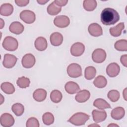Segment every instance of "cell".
Wrapping results in <instances>:
<instances>
[{
  "label": "cell",
  "instance_id": "cell-1",
  "mask_svg": "<svg viewBox=\"0 0 127 127\" xmlns=\"http://www.w3.org/2000/svg\"><path fill=\"white\" fill-rule=\"evenodd\" d=\"M119 19V13L115 9L110 7L104 8L101 13V21L105 25H113Z\"/></svg>",
  "mask_w": 127,
  "mask_h": 127
},
{
  "label": "cell",
  "instance_id": "cell-2",
  "mask_svg": "<svg viewBox=\"0 0 127 127\" xmlns=\"http://www.w3.org/2000/svg\"><path fill=\"white\" fill-rule=\"evenodd\" d=\"M89 118V116L84 113L78 112L73 114L68 120V122L75 126H82L85 124Z\"/></svg>",
  "mask_w": 127,
  "mask_h": 127
},
{
  "label": "cell",
  "instance_id": "cell-3",
  "mask_svg": "<svg viewBox=\"0 0 127 127\" xmlns=\"http://www.w3.org/2000/svg\"><path fill=\"white\" fill-rule=\"evenodd\" d=\"M2 46L7 51H14L18 48V42L15 38L11 36H7L3 41Z\"/></svg>",
  "mask_w": 127,
  "mask_h": 127
},
{
  "label": "cell",
  "instance_id": "cell-4",
  "mask_svg": "<svg viewBox=\"0 0 127 127\" xmlns=\"http://www.w3.org/2000/svg\"><path fill=\"white\" fill-rule=\"evenodd\" d=\"M67 73L72 78H77L82 75V68L81 66L76 63L70 64L67 67Z\"/></svg>",
  "mask_w": 127,
  "mask_h": 127
},
{
  "label": "cell",
  "instance_id": "cell-5",
  "mask_svg": "<svg viewBox=\"0 0 127 127\" xmlns=\"http://www.w3.org/2000/svg\"><path fill=\"white\" fill-rule=\"evenodd\" d=\"M20 19L25 23H33L36 19L35 13L30 10H24L20 13Z\"/></svg>",
  "mask_w": 127,
  "mask_h": 127
},
{
  "label": "cell",
  "instance_id": "cell-6",
  "mask_svg": "<svg viewBox=\"0 0 127 127\" xmlns=\"http://www.w3.org/2000/svg\"><path fill=\"white\" fill-rule=\"evenodd\" d=\"M107 57L105 51L102 49H96L92 54V59L94 62L100 64L105 61Z\"/></svg>",
  "mask_w": 127,
  "mask_h": 127
},
{
  "label": "cell",
  "instance_id": "cell-7",
  "mask_svg": "<svg viewBox=\"0 0 127 127\" xmlns=\"http://www.w3.org/2000/svg\"><path fill=\"white\" fill-rule=\"evenodd\" d=\"M36 62V60L34 56L32 54L28 53L25 55L21 61L22 66L26 68H30L32 67Z\"/></svg>",
  "mask_w": 127,
  "mask_h": 127
},
{
  "label": "cell",
  "instance_id": "cell-8",
  "mask_svg": "<svg viewBox=\"0 0 127 127\" xmlns=\"http://www.w3.org/2000/svg\"><path fill=\"white\" fill-rule=\"evenodd\" d=\"M0 125L4 127H10L15 122L13 117L9 113H5L2 114L0 118Z\"/></svg>",
  "mask_w": 127,
  "mask_h": 127
},
{
  "label": "cell",
  "instance_id": "cell-9",
  "mask_svg": "<svg viewBox=\"0 0 127 127\" xmlns=\"http://www.w3.org/2000/svg\"><path fill=\"white\" fill-rule=\"evenodd\" d=\"M54 23L56 26L59 28H65L69 25L70 20L66 15H59L54 18Z\"/></svg>",
  "mask_w": 127,
  "mask_h": 127
},
{
  "label": "cell",
  "instance_id": "cell-10",
  "mask_svg": "<svg viewBox=\"0 0 127 127\" xmlns=\"http://www.w3.org/2000/svg\"><path fill=\"white\" fill-rule=\"evenodd\" d=\"M85 50V46L80 42L74 43L70 48V54L74 57H79L81 56Z\"/></svg>",
  "mask_w": 127,
  "mask_h": 127
},
{
  "label": "cell",
  "instance_id": "cell-11",
  "mask_svg": "<svg viewBox=\"0 0 127 127\" xmlns=\"http://www.w3.org/2000/svg\"><path fill=\"white\" fill-rule=\"evenodd\" d=\"M17 61V58L15 56L10 54H6L4 56L2 64L4 67L11 68L15 65Z\"/></svg>",
  "mask_w": 127,
  "mask_h": 127
},
{
  "label": "cell",
  "instance_id": "cell-12",
  "mask_svg": "<svg viewBox=\"0 0 127 127\" xmlns=\"http://www.w3.org/2000/svg\"><path fill=\"white\" fill-rule=\"evenodd\" d=\"M106 73L110 77H115L117 76L120 73V67L116 63H112L110 64L106 68Z\"/></svg>",
  "mask_w": 127,
  "mask_h": 127
},
{
  "label": "cell",
  "instance_id": "cell-13",
  "mask_svg": "<svg viewBox=\"0 0 127 127\" xmlns=\"http://www.w3.org/2000/svg\"><path fill=\"white\" fill-rule=\"evenodd\" d=\"M89 34L93 37H99L103 34V30L101 26L96 23L90 24L88 28Z\"/></svg>",
  "mask_w": 127,
  "mask_h": 127
},
{
  "label": "cell",
  "instance_id": "cell-14",
  "mask_svg": "<svg viewBox=\"0 0 127 127\" xmlns=\"http://www.w3.org/2000/svg\"><path fill=\"white\" fill-rule=\"evenodd\" d=\"M93 119L96 123H99L103 122L107 118V113L105 111H100L98 110H93L92 112Z\"/></svg>",
  "mask_w": 127,
  "mask_h": 127
},
{
  "label": "cell",
  "instance_id": "cell-15",
  "mask_svg": "<svg viewBox=\"0 0 127 127\" xmlns=\"http://www.w3.org/2000/svg\"><path fill=\"white\" fill-rule=\"evenodd\" d=\"M90 97V92L84 89L79 90L75 97V100L78 103H84L86 102Z\"/></svg>",
  "mask_w": 127,
  "mask_h": 127
},
{
  "label": "cell",
  "instance_id": "cell-16",
  "mask_svg": "<svg viewBox=\"0 0 127 127\" xmlns=\"http://www.w3.org/2000/svg\"><path fill=\"white\" fill-rule=\"evenodd\" d=\"M9 30L11 33L16 35H19L23 32L24 27L20 22L18 21H14L10 24Z\"/></svg>",
  "mask_w": 127,
  "mask_h": 127
},
{
  "label": "cell",
  "instance_id": "cell-17",
  "mask_svg": "<svg viewBox=\"0 0 127 127\" xmlns=\"http://www.w3.org/2000/svg\"><path fill=\"white\" fill-rule=\"evenodd\" d=\"M64 88L66 92L70 94L76 93L80 90L78 84L73 81L67 82L65 84Z\"/></svg>",
  "mask_w": 127,
  "mask_h": 127
},
{
  "label": "cell",
  "instance_id": "cell-18",
  "mask_svg": "<svg viewBox=\"0 0 127 127\" xmlns=\"http://www.w3.org/2000/svg\"><path fill=\"white\" fill-rule=\"evenodd\" d=\"M50 40L53 46H59L61 45L63 42V36L62 34L59 32H54L51 35Z\"/></svg>",
  "mask_w": 127,
  "mask_h": 127
},
{
  "label": "cell",
  "instance_id": "cell-19",
  "mask_svg": "<svg viewBox=\"0 0 127 127\" xmlns=\"http://www.w3.org/2000/svg\"><path fill=\"white\" fill-rule=\"evenodd\" d=\"M34 46L35 48L39 51H45L48 46L47 40L43 37H39L35 40Z\"/></svg>",
  "mask_w": 127,
  "mask_h": 127
},
{
  "label": "cell",
  "instance_id": "cell-20",
  "mask_svg": "<svg viewBox=\"0 0 127 127\" xmlns=\"http://www.w3.org/2000/svg\"><path fill=\"white\" fill-rule=\"evenodd\" d=\"M125 115V109L122 107H117L112 110L111 113V117L116 120H120L124 118Z\"/></svg>",
  "mask_w": 127,
  "mask_h": 127
},
{
  "label": "cell",
  "instance_id": "cell-21",
  "mask_svg": "<svg viewBox=\"0 0 127 127\" xmlns=\"http://www.w3.org/2000/svg\"><path fill=\"white\" fill-rule=\"evenodd\" d=\"M47 94V91L45 89L39 88L33 92V97L37 102H42L46 98Z\"/></svg>",
  "mask_w": 127,
  "mask_h": 127
},
{
  "label": "cell",
  "instance_id": "cell-22",
  "mask_svg": "<svg viewBox=\"0 0 127 127\" xmlns=\"http://www.w3.org/2000/svg\"><path fill=\"white\" fill-rule=\"evenodd\" d=\"M13 11V6L10 3H3L0 7V14L4 16L10 15Z\"/></svg>",
  "mask_w": 127,
  "mask_h": 127
},
{
  "label": "cell",
  "instance_id": "cell-23",
  "mask_svg": "<svg viewBox=\"0 0 127 127\" xmlns=\"http://www.w3.org/2000/svg\"><path fill=\"white\" fill-rule=\"evenodd\" d=\"M125 28V24L123 22L118 24L116 26L111 27L109 29L110 34L113 37H119L122 34V30Z\"/></svg>",
  "mask_w": 127,
  "mask_h": 127
},
{
  "label": "cell",
  "instance_id": "cell-24",
  "mask_svg": "<svg viewBox=\"0 0 127 127\" xmlns=\"http://www.w3.org/2000/svg\"><path fill=\"white\" fill-rule=\"evenodd\" d=\"M93 106L100 110L111 108L110 105L106 100L102 98L96 99L93 102Z\"/></svg>",
  "mask_w": 127,
  "mask_h": 127
},
{
  "label": "cell",
  "instance_id": "cell-25",
  "mask_svg": "<svg viewBox=\"0 0 127 127\" xmlns=\"http://www.w3.org/2000/svg\"><path fill=\"white\" fill-rule=\"evenodd\" d=\"M93 84L97 88H102L107 85V80L104 76L99 75L94 80Z\"/></svg>",
  "mask_w": 127,
  "mask_h": 127
},
{
  "label": "cell",
  "instance_id": "cell-26",
  "mask_svg": "<svg viewBox=\"0 0 127 127\" xmlns=\"http://www.w3.org/2000/svg\"><path fill=\"white\" fill-rule=\"evenodd\" d=\"M1 90L7 94H11L15 92V88L13 85L9 82H4L0 85Z\"/></svg>",
  "mask_w": 127,
  "mask_h": 127
},
{
  "label": "cell",
  "instance_id": "cell-27",
  "mask_svg": "<svg viewBox=\"0 0 127 127\" xmlns=\"http://www.w3.org/2000/svg\"><path fill=\"white\" fill-rule=\"evenodd\" d=\"M62 10L61 7L56 5L54 1L51 2L47 7V11L51 15H56L59 14Z\"/></svg>",
  "mask_w": 127,
  "mask_h": 127
},
{
  "label": "cell",
  "instance_id": "cell-28",
  "mask_svg": "<svg viewBox=\"0 0 127 127\" xmlns=\"http://www.w3.org/2000/svg\"><path fill=\"white\" fill-rule=\"evenodd\" d=\"M96 74V69L92 66H89L86 67L84 71L85 78L87 80L93 79Z\"/></svg>",
  "mask_w": 127,
  "mask_h": 127
},
{
  "label": "cell",
  "instance_id": "cell-29",
  "mask_svg": "<svg viewBox=\"0 0 127 127\" xmlns=\"http://www.w3.org/2000/svg\"><path fill=\"white\" fill-rule=\"evenodd\" d=\"M97 1L95 0H85L83 2V8L88 11L94 10L97 6Z\"/></svg>",
  "mask_w": 127,
  "mask_h": 127
},
{
  "label": "cell",
  "instance_id": "cell-30",
  "mask_svg": "<svg viewBox=\"0 0 127 127\" xmlns=\"http://www.w3.org/2000/svg\"><path fill=\"white\" fill-rule=\"evenodd\" d=\"M62 98V93L58 90H54L50 94L51 100L55 103H59L61 101Z\"/></svg>",
  "mask_w": 127,
  "mask_h": 127
},
{
  "label": "cell",
  "instance_id": "cell-31",
  "mask_svg": "<svg viewBox=\"0 0 127 127\" xmlns=\"http://www.w3.org/2000/svg\"><path fill=\"white\" fill-rule=\"evenodd\" d=\"M11 110L16 116H20L24 112V107L21 103H17L12 106Z\"/></svg>",
  "mask_w": 127,
  "mask_h": 127
},
{
  "label": "cell",
  "instance_id": "cell-32",
  "mask_svg": "<svg viewBox=\"0 0 127 127\" xmlns=\"http://www.w3.org/2000/svg\"><path fill=\"white\" fill-rule=\"evenodd\" d=\"M115 48L119 51H127V41L125 39H121L117 41L114 45Z\"/></svg>",
  "mask_w": 127,
  "mask_h": 127
},
{
  "label": "cell",
  "instance_id": "cell-33",
  "mask_svg": "<svg viewBox=\"0 0 127 127\" xmlns=\"http://www.w3.org/2000/svg\"><path fill=\"white\" fill-rule=\"evenodd\" d=\"M17 85L21 88H25L29 87L30 84V79L25 76L19 77L16 81Z\"/></svg>",
  "mask_w": 127,
  "mask_h": 127
},
{
  "label": "cell",
  "instance_id": "cell-34",
  "mask_svg": "<svg viewBox=\"0 0 127 127\" xmlns=\"http://www.w3.org/2000/svg\"><path fill=\"white\" fill-rule=\"evenodd\" d=\"M42 120L43 123L46 125H50L54 122L55 118L54 115L50 112H46L43 115Z\"/></svg>",
  "mask_w": 127,
  "mask_h": 127
},
{
  "label": "cell",
  "instance_id": "cell-35",
  "mask_svg": "<svg viewBox=\"0 0 127 127\" xmlns=\"http://www.w3.org/2000/svg\"><path fill=\"white\" fill-rule=\"evenodd\" d=\"M107 96L111 101L113 102H116L119 100L120 94V92L118 90L113 89L109 91L107 94Z\"/></svg>",
  "mask_w": 127,
  "mask_h": 127
},
{
  "label": "cell",
  "instance_id": "cell-36",
  "mask_svg": "<svg viewBox=\"0 0 127 127\" xmlns=\"http://www.w3.org/2000/svg\"><path fill=\"white\" fill-rule=\"evenodd\" d=\"M27 127H39L40 124L38 120L34 117H31L26 122Z\"/></svg>",
  "mask_w": 127,
  "mask_h": 127
},
{
  "label": "cell",
  "instance_id": "cell-37",
  "mask_svg": "<svg viewBox=\"0 0 127 127\" xmlns=\"http://www.w3.org/2000/svg\"><path fill=\"white\" fill-rule=\"evenodd\" d=\"M15 2L19 6H25L27 5L29 2V0H15Z\"/></svg>",
  "mask_w": 127,
  "mask_h": 127
},
{
  "label": "cell",
  "instance_id": "cell-38",
  "mask_svg": "<svg viewBox=\"0 0 127 127\" xmlns=\"http://www.w3.org/2000/svg\"><path fill=\"white\" fill-rule=\"evenodd\" d=\"M54 1L56 5L60 7L65 6L68 2V0H55Z\"/></svg>",
  "mask_w": 127,
  "mask_h": 127
},
{
  "label": "cell",
  "instance_id": "cell-39",
  "mask_svg": "<svg viewBox=\"0 0 127 127\" xmlns=\"http://www.w3.org/2000/svg\"><path fill=\"white\" fill-rule=\"evenodd\" d=\"M120 61L121 63L125 67L127 66V55L125 54V55H122L121 57Z\"/></svg>",
  "mask_w": 127,
  "mask_h": 127
},
{
  "label": "cell",
  "instance_id": "cell-40",
  "mask_svg": "<svg viewBox=\"0 0 127 127\" xmlns=\"http://www.w3.org/2000/svg\"><path fill=\"white\" fill-rule=\"evenodd\" d=\"M37 1L40 4H45L49 1V0H37Z\"/></svg>",
  "mask_w": 127,
  "mask_h": 127
},
{
  "label": "cell",
  "instance_id": "cell-41",
  "mask_svg": "<svg viewBox=\"0 0 127 127\" xmlns=\"http://www.w3.org/2000/svg\"><path fill=\"white\" fill-rule=\"evenodd\" d=\"M0 28L2 29L4 25V22L2 18H0Z\"/></svg>",
  "mask_w": 127,
  "mask_h": 127
},
{
  "label": "cell",
  "instance_id": "cell-42",
  "mask_svg": "<svg viewBox=\"0 0 127 127\" xmlns=\"http://www.w3.org/2000/svg\"><path fill=\"white\" fill-rule=\"evenodd\" d=\"M126 90H127V88H125L124 89V91H123V96L124 97V99H125V100H127V98H126V95H127L126 93H127V91H126Z\"/></svg>",
  "mask_w": 127,
  "mask_h": 127
},
{
  "label": "cell",
  "instance_id": "cell-43",
  "mask_svg": "<svg viewBox=\"0 0 127 127\" xmlns=\"http://www.w3.org/2000/svg\"><path fill=\"white\" fill-rule=\"evenodd\" d=\"M88 127H100V126L97 125V124H91V125H90L88 126Z\"/></svg>",
  "mask_w": 127,
  "mask_h": 127
},
{
  "label": "cell",
  "instance_id": "cell-44",
  "mask_svg": "<svg viewBox=\"0 0 127 127\" xmlns=\"http://www.w3.org/2000/svg\"><path fill=\"white\" fill-rule=\"evenodd\" d=\"M115 126H117V127H119L118 125H116V124H110L109 125H108V127H115Z\"/></svg>",
  "mask_w": 127,
  "mask_h": 127
}]
</instances>
